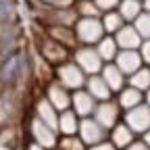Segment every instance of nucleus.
I'll list each match as a JSON object with an SVG mask.
<instances>
[{"mask_svg":"<svg viewBox=\"0 0 150 150\" xmlns=\"http://www.w3.org/2000/svg\"><path fill=\"white\" fill-rule=\"evenodd\" d=\"M94 4L98 6L100 13H106V11H117L119 0H94Z\"/></svg>","mask_w":150,"mask_h":150,"instance_id":"nucleus-31","label":"nucleus"},{"mask_svg":"<svg viewBox=\"0 0 150 150\" xmlns=\"http://www.w3.org/2000/svg\"><path fill=\"white\" fill-rule=\"evenodd\" d=\"M86 90H88V94L96 100V102H104V100H110L115 94H112V90L108 88V83L104 81V77L100 73H96V75H88L86 77V86H83Z\"/></svg>","mask_w":150,"mask_h":150,"instance_id":"nucleus-13","label":"nucleus"},{"mask_svg":"<svg viewBox=\"0 0 150 150\" xmlns=\"http://www.w3.org/2000/svg\"><path fill=\"white\" fill-rule=\"evenodd\" d=\"M27 69V59L21 50H11L0 61V92L11 90L17 83H21Z\"/></svg>","mask_w":150,"mask_h":150,"instance_id":"nucleus-1","label":"nucleus"},{"mask_svg":"<svg viewBox=\"0 0 150 150\" xmlns=\"http://www.w3.org/2000/svg\"><path fill=\"white\" fill-rule=\"evenodd\" d=\"M100 75L104 77V81L108 83V88L112 90V94H117L119 90H123V88L127 86V77L121 73V69H119L115 63H104Z\"/></svg>","mask_w":150,"mask_h":150,"instance_id":"nucleus-17","label":"nucleus"},{"mask_svg":"<svg viewBox=\"0 0 150 150\" xmlns=\"http://www.w3.org/2000/svg\"><path fill=\"white\" fill-rule=\"evenodd\" d=\"M127 86L136 88V90H140V92H146V90L150 88V67L144 65V67H140L136 73H131L129 77H127Z\"/></svg>","mask_w":150,"mask_h":150,"instance_id":"nucleus-25","label":"nucleus"},{"mask_svg":"<svg viewBox=\"0 0 150 150\" xmlns=\"http://www.w3.org/2000/svg\"><path fill=\"white\" fill-rule=\"evenodd\" d=\"M15 19V8L8 0H0V29L2 27H8Z\"/></svg>","mask_w":150,"mask_h":150,"instance_id":"nucleus-29","label":"nucleus"},{"mask_svg":"<svg viewBox=\"0 0 150 150\" xmlns=\"http://www.w3.org/2000/svg\"><path fill=\"white\" fill-rule=\"evenodd\" d=\"M33 117H38L40 121H44L46 125H50L54 129H56V125H59V110H56L44 96L35 100V115Z\"/></svg>","mask_w":150,"mask_h":150,"instance_id":"nucleus-21","label":"nucleus"},{"mask_svg":"<svg viewBox=\"0 0 150 150\" xmlns=\"http://www.w3.org/2000/svg\"><path fill=\"white\" fill-rule=\"evenodd\" d=\"M121 115H123V110L119 108L117 100L115 98H110V100H104V102H98L96 108H94V119H96L106 131L112 129L119 121H121Z\"/></svg>","mask_w":150,"mask_h":150,"instance_id":"nucleus-7","label":"nucleus"},{"mask_svg":"<svg viewBox=\"0 0 150 150\" xmlns=\"http://www.w3.org/2000/svg\"><path fill=\"white\" fill-rule=\"evenodd\" d=\"M96 104H98V102L88 94L86 88L71 92V108L77 112V117H79V119H83V117H92V115H94V108H96Z\"/></svg>","mask_w":150,"mask_h":150,"instance_id":"nucleus-12","label":"nucleus"},{"mask_svg":"<svg viewBox=\"0 0 150 150\" xmlns=\"http://www.w3.org/2000/svg\"><path fill=\"white\" fill-rule=\"evenodd\" d=\"M123 150H150L148 148V144L144 142V140H134L127 148H123Z\"/></svg>","mask_w":150,"mask_h":150,"instance_id":"nucleus-34","label":"nucleus"},{"mask_svg":"<svg viewBox=\"0 0 150 150\" xmlns=\"http://www.w3.org/2000/svg\"><path fill=\"white\" fill-rule=\"evenodd\" d=\"M77 19L79 17L75 13V8H46L42 13V21L46 25H69V27H73Z\"/></svg>","mask_w":150,"mask_h":150,"instance_id":"nucleus-14","label":"nucleus"},{"mask_svg":"<svg viewBox=\"0 0 150 150\" xmlns=\"http://www.w3.org/2000/svg\"><path fill=\"white\" fill-rule=\"evenodd\" d=\"M112 38H115L119 50H138L142 44V35L138 33V29L131 23H125Z\"/></svg>","mask_w":150,"mask_h":150,"instance_id":"nucleus-15","label":"nucleus"},{"mask_svg":"<svg viewBox=\"0 0 150 150\" xmlns=\"http://www.w3.org/2000/svg\"><path fill=\"white\" fill-rule=\"evenodd\" d=\"M79 129V117L73 108L61 110L59 112V125H56V131L59 136H77Z\"/></svg>","mask_w":150,"mask_h":150,"instance_id":"nucleus-18","label":"nucleus"},{"mask_svg":"<svg viewBox=\"0 0 150 150\" xmlns=\"http://www.w3.org/2000/svg\"><path fill=\"white\" fill-rule=\"evenodd\" d=\"M73 8L77 13V17H100L102 15L98 11V6L94 4V0H77Z\"/></svg>","mask_w":150,"mask_h":150,"instance_id":"nucleus-26","label":"nucleus"},{"mask_svg":"<svg viewBox=\"0 0 150 150\" xmlns=\"http://www.w3.org/2000/svg\"><path fill=\"white\" fill-rule=\"evenodd\" d=\"M142 6H144V11L150 13V0H142Z\"/></svg>","mask_w":150,"mask_h":150,"instance_id":"nucleus-38","label":"nucleus"},{"mask_svg":"<svg viewBox=\"0 0 150 150\" xmlns=\"http://www.w3.org/2000/svg\"><path fill=\"white\" fill-rule=\"evenodd\" d=\"M46 35L52 38L54 42L67 46L69 50H75V48L79 46L77 38H75L73 27H69V25H46Z\"/></svg>","mask_w":150,"mask_h":150,"instance_id":"nucleus-16","label":"nucleus"},{"mask_svg":"<svg viewBox=\"0 0 150 150\" xmlns=\"http://www.w3.org/2000/svg\"><path fill=\"white\" fill-rule=\"evenodd\" d=\"M112 63L121 69V73L125 75V77H129L131 73H136L140 67H144L140 50H119Z\"/></svg>","mask_w":150,"mask_h":150,"instance_id":"nucleus-11","label":"nucleus"},{"mask_svg":"<svg viewBox=\"0 0 150 150\" xmlns=\"http://www.w3.org/2000/svg\"><path fill=\"white\" fill-rule=\"evenodd\" d=\"M123 123L134 131L136 136H142L150 129V106L146 102L129 108V110H123Z\"/></svg>","mask_w":150,"mask_h":150,"instance_id":"nucleus-6","label":"nucleus"},{"mask_svg":"<svg viewBox=\"0 0 150 150\" xmlns=\"http://www.w3.org/2000/svg\"><path fill=\"white\" fill-rule=\"evenodd\" d=\"M77 136L81 138V142L86 146H94L102 140L108 138V131L94 119V117H83L79 119V129H77Z\"/></svg>","mask_w":150,"mask_h":150,"instance_id":"nucleus-9","label":"nucleus"},{"mask_svg":"<svg viewBox=\"0 0 150 150\" xmlns=\"http://www.w3.org/2000/svg\"><path fill=\"white\" fill-rule=\"evenodd\" d=\"M0 31H2V29H0Z\"/></svg>","mask_w":150,"mask_h":150,"instance_id":"nucleus-39","label":"nucleus"},{"mask_svg":"<svg viewBox=\"0 0 150 150\" xmlns=\"http://www.w3.org/2000/svg\"><path fill=\"white\" fill-rule=\"evenodd\" d=\"M117 11L125 23H134V19L144 11V6H142V0H119Z\"/></svg>","mask_w":150,"mask_h":150,"instance_id":"nucleus-23","label":"nucleus"},{"mask_svg":"<svg viewBox=\"0 0 150 150\" xmlns=\"http://www.w3.org/2000/svg\"><path fill=\"white\" fill-rule=\"evenodd\" d=\"M108 140L117 146V150H123V148H127L131 142L136 140V134L131 131L123 121H119L112 129H108Z\"/></svg>","mask_w":150,"mask_h":150,"instance_id":"nucleus-20","label":"nucleus"},{"mask_svg":"<svg viewBox=\"0 0 150 150\" xmlns=\"http://www.w3.org/2000/svg\"><path fill=\"white\" fill-rule=\"evenodd\" d=\"M71 61L77 65L86 75L100 73L102 71V65H104V61L100 59L96 46H81V44L71 52Z\"/></svg>","mask_w":150,"mask_h":150,"instance_id":"nucleus-3","label":"nucleus"},{"mask_svg":"<svg viewBox=\"0 0 150 150\" xmlns=\"http://www.w3.org/2000/svg\"><path fill=\"white\" fill-rule=\"evenodd\" d=\"M142 140H144V142L148 144V148H150V129L146 131V134H142Z\"/></svg>","mask_w":150,"mask_h":150,"instance_id":"nucleus-36","label":"nucleus"},{"mask_svg":"<svg viewBox=\"0 0 150 150\" xmlns=\"http://www.w3.org/2000/svg\"><path fill=\"white\" fill-rule=\"evenodd\" d=\"M29 131H31V140L38 142L40 146H44L46 150H54L59 146V131L54 127H50V125H46L44 121H40L38 117L31 119Z\"/></svg>","mask_w":150,"mask_h":150,"instance_id":"nucleus-8","label":"nucleus"},{"mask_svg":"<svg viewBox=\"0 0 150 150\" xmlns=\"http://www.w3.org/2000/svg\"><path fill=\"white\" fill-rule=\"evenodd\" d=\"M88 150H117V146L112 144L110 140H102V142L94 144V146H88Z\"/></svg>","mask_w":150,"mask_h":150,"instance_id":"nucleus-33","label":"nucleus"},{"mask_svg":"<svg viewBox=\"0 0 150 150\" xmlns=\"http://www.w3.org/2000/svg\"><path fill=\"white\" fill-rule=\"evenodd\" d=\"M100 23H102L106 35H115L125 25V21H123V17L119 15V11H106V13H102L100 15Z\"/></svg>","mask_w":150,"mask_h":150,"instance_id":"nucleus-22","label":"nucleus"},{"mask_svg":"<svg viewBox=\"0 0 150 150\" xmlns=\"http://www.w3.org/2000/svg\"><path fill=\"white\" fill-rule=\"evenodd\" d=\"M144 102H146V104L150 106V88H148V90L144 92Z\"/></svg>","mask_w":150,"mask_h":150,"instance_id":"nucleus-37","label":"nucleus"},{"mask_svg":"<svg viewBox=\"0 0 150 150\" xmlns=\"http://www.w3.org/2000/svg\"><path fill=\"white\" fill-rule=\"evenodd\" d=\"M73 31L81 46H96L106 35L100 23V17H79L73 25Z\"/></svg>","mask_w":150,"mask_h":150,"instance_id":"nucleus-2","label":"nucleus"},{"mask_svg":"<svg viewBox=\"0 0 150 150\" xmlns=\"http://www.w3.org/2000/svg\"><path fill=\"white\" fill-rule=\"evenodd\" d=\"M86 77H88V75L77 65H75L73 61H67V63H63L59 67H54V79L59 81V83H63L71 92L81 90L86 86Z\"/></svg>","mask_w":150,"mask_h":150,"instance_id":"nucleus-5","label":"nucleus"},{"mask_svg":"<svg viewBox=\"0 0 150 150\" xmlns=\"http://www.w3.org/2000/svg\"><path fill=\"white\" fill-rule=\"evenodd\" d=\"M59 150H88V146L81 142L79 136H61Z\"/></svg>","mask_w":150,"mask_h":150,"instance_id":"nucleus-28","label":"nucleus"},{"mask_svg":"<svg viewBox=\"0 0 150 150\" xmlns=\"http://www.w3.org/2000/svg\"><path fill=\"white\" fill-rule=\"evenodd\" d=\"M44 98L56 108V110H67L71 108V90H67L63 83H59L56 79L48 81L44 88Z\"/></svg>","mask_w":150,"mask_h":150,"instance_id":"nucleus-10","label":"nucleus"},{"mask_svg":"<svg viewBox=\"0 0 150 150\" xmlns=\"http://www.w3.org/2000/svg\"><path fill=\"white\" fill-rule=\"evenodd\" d=\"M140 54H142V61H144V65H148L150 67V38L148 40H142V44H140Z\"/></svg>","mask_w":150,"mask_h":150,"instance_id":"nucleus-32","label":"nucleus"},{"mask_svg":"<svg viewBox=\"0 0 150 150\" xmlns=\"http://www.w3.org/2000/svg\"><path fill=\"white\" fill-rule=\"evenodd\" d=\"M71 52L73 50H69L67 46H63L59 42H54L48 35H44L40 40V44H38V54H40V59H44L52 67H59V65L71 61Z\"/></svg>","mask_w":150,"mask_h":150,"instance_id":"nucleus-4","label":"nucleus"},{"mask_svg":"<svg viewBox=\"0 0 150 150\" xmlns=\"http://www.w3.org/2000/svg\"><path fill=\"white\" fill-rule=\"evenodd\" d=\"M131 25L138 29V33L142 35V40H148V38H150V13L148 11H142L134 19V23H131Z\"/></svg>","mask_w":150,"mask_h":150,"instance_id":"nucleus-27","label":"nucleus"},{"mask_svg":"<svg viewBox=\"0 0 150 150\" xmlns=\"http://www.w3.org/2000/svg\"><path fill=\"white\" fill-rule=\"evenodd\" d=\"M96 50H98L100 59L104 63H112V61H115V56H117V52H119V46H117V42H115V38H112V35H104L102 40L96 44Z\"/></svg>","mask_w":150,"mask_h":150,"instance_id":"nucleus-24","label":"nucleus"},{"mask_svg":"<svg viewBox=\"0 0 150 150\" xmlns=\"http://www.w3.org/2000/svg\"><path fill=\"white\" fill-rule=\"evenodd\" d=\"M115 96H117L115 100H117V104H119L121 110H129V108H134V106H138V104L144 102V92L131 88V86H125L123 90H119L115 94Z\"/></svg>","mask_w":150,"mask_h":150,"instance_id":"nucleus-19","label":"nucleus"},{"mask_svg":"<svg viewBox=\"0 0 150 150\" xmlns=\"http://www.w3.org/2000/svg\"><path fill=\"white\" fill-rule=\"evenodd\" d=\"M25 150H46V148H44V146H40L38 142H33V140H31V142L27 144V148H25Z\"/></svg>","mask_w":150,"mask_h":150,"instance_id":"nucleus-35","label":"nucleus"},{"mask_svg":"<svg viewBox=\"0 0 150 150\" xmlns=\"http://www.w3.org/2000/svg\"><path fill=\"white\" fill-rule=\"evenodd\" d=\"M77 0H40V4L46 8H73Z\"/></svg>","mask_w":150,"mask_h":150,"instance_id":"nucleus-30","label":"nucleus"}]
</instances>
